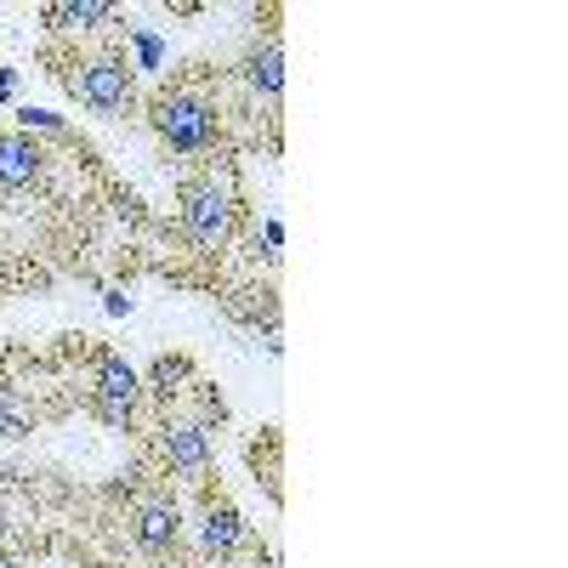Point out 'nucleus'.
<instances>
[{
    "mask_svg": "<svg viewBox=\"0 0 568 568\" xmlns=\"http://www.w3.org/2000/svg\"><path fill=\"white\" fill-rule=\"evenodd\" d=\"M149 131L160 136V149L200 165V160H216V154H233V103H227V74H216L211 63H194L171 74L149 109H142ZM240 160V154H233Z\"/></svg>",
    "mask_w": 568,
    "mask_h": 568,
    "instance_id": "obj_1",
    "label": "nucleus"
},
{
    "mask_svg": "<svg viewBox=\"0 0 568 568\" xmlns=\"http://www.w3.org/2000/svg\"><path fill=\"white\" fill-rule=\"evenodd\" d=\"M240 222H245L240 160L216 154V160H200L194 171H182V187H176V256H187V262L233 256Z\"/></svg>",
    "mask_w": 568,
    "mask_h": 568,
    "instance_id": "obj_2",
    "label": "nucleus"
},
{
    "mask_svg": "<svg viewBox=\"0 0 568 568\" xmlns=\"http://www.w3.org/2000/svg\"><path fill=\"white\" fill-rule=\"evenodd\" d=\"M52 74L63 80V91L74 103H85L103 120H136V69L120 45H69V52H52Z\"/></svg>",
    "mask_w": 568,
    "mask_h": 568,
    "instance_id": "obj_3",
    "label": "nucleus"
},
{
    "mask_svg": "<svg viewBox=\"0 0 568 568\" xmlns=\"http://www.w3.org/2000/svg\"><path fill=\"white\" fill-rule=\"evenodd\" d=\"M125 524H131V546L142 557L176 562V551H182V506H176L171 489H160V484L136 489L131 506H125Z\"/></svg>",
    "mask_w": 568,
    "mask_h": 568,
    "instance_id": "obj_4",
    "label": "nucleus"
},
{
    "mask_svg": "<svg viewBox=\"0 0 568 568\" xmlns=\"http://www.w3.org/2000/svg\"><path fill=\"white\" fill-rule=\"evenodd\" d=\"M85 404L98 409V420H109L114 433H131L136 409H142V375H136L120 353H98V364H91V382H85Z\"/></svg>",
    "mask_w": 568,
    "mask_h": 568,
    "instance_id": "obj_5",
    "label": "nucleus"
},
{
    "mask_svg": "<svg viewBox=\"0 0 568 568\" xmlns=\"http://www.w3.org/2000/svg\"><path fill=\"white\" fill-rule=\"evenodd\" d=\"M233 80H240V91L262 114L278 120V103H284V45H278V34L256 40L251 52L240 58V69H233Z\"/></svg>",
    "mask_w": 568,
    "mask_h": 568,
    "instance_id": "obj_6",
    "label": "nucleus"
},
{
    "mask_svg": "<svg viewBox=\"0 0 568 568\" xmlns=\"http://www.w3.org/2000/svg\"><path fill=\"white\" fill-rule=\"evenodd\" d=\"M52 176V149L40 136L0 131V194H34Z\"/></svg>",
    "mask_w": 568,
    "mask_h": 568,
    "instance_id": "obj_7",
    "label": "nucleus"
},
{
    "mask_svg": "<svg viewBox=\"0 0 568 568\" xmlns=\"http://www.w3.org/2000/svg\"><path fill=\"white\" fill-rule=\"evenodd\" d=\"M251 546V524L240 517V506L222 500V495H205L200 500V557L205 562H233Z\"/></svg>",
    "mask_w": 568,
    "mask_h": 568,
    "instance_id": "obj_8",
    "label": "nucleus"
},
{
    "mask_svg": "<svg viewBox=\"0 0 568 568\" xmlns=\"http://www.w3.org/2000/svg\"><path fill=\"white\" fill-rule=\"evenodd\" d=\"M40 18H45V29H52L58 40L69 34V40H91V34H109V29H120V7L114 0H52V7H40Z\"/></svg>",
    "mask_w": 568,
    "mask_h": 568,
    "instance_id": "obj_9",
    "label": "nucleus"
},
{
    "mask_svg": "<svg viewBox=\"0 0 568 568\" xmlns=\"http://www.w3.org/2000/svg\"><path fill=\"white\" fill-rule=\"evenodd\" d=\"M200 382V369H194V358H160L154 369H149V382H142V393H149L160 409L165 404H176L187 387H194Z\"/></svg>",
    "mask_w": 568,
    "mask_h": 568,
    "instance_id": "obj_10",
    "label": "nucleus"
},
{
    "mask_svg": "<svg viewBox=\"0 0 568 568\" xmlns=\"http://www.w3.org/2000/svg\"><path fill=\"white\" fill-rule=\"evenodd\" d=\"M40 420V404H29L12 382H0V438H29Z\"/></svg>",
    "mask_w": 568,
    "mask_h": 568,
    "instance_id": "obj_11",
    "label": "nucleus"
},
{
    "mask_svg": "<svg viewBox=\"0 0 568 568\" xmlns=\"http://www.w3.org/2000/svg\"><path fill=\"white\" fill-rule=\"evenodd\" d=\"M18 131L23 136H52V142H63V136H74V125L63 120V114H45V109H18Z\"/></svg>",
    "mask_w": 568,
    "mask_h": 568,
    "instance_id": "obj_12",
    "label": "nucleus"
},
{
    "mask_svg": "<svg viewBox=\"0 0 568 568\" xmlns=\"http://www.w3.org/2000/svg\"><path fill=\"white\" fill-rule=\"evenodd\" d=\"M125 45H136V63L131 69H160L165 63V40L149 29H125Z\"/></svg>",
    "mask_w": 568,
    "mask_h": 568,
    "instance_id": "obj_13",
    "label": "nucleus"
},
{
    "mask_svg": "<svg viewBox=\"0 0 568 568\" xmlns=\"http://www.w3.org/2000/svg\"><path fill=\"white\" fill-rule=\"evenodd\" d=\"M103 307H109L114 318H125V313H131V296L120 291V284H109V291H103Z\"/></svg>",
    "mask_w": 568,
    "mask_h": 568,
    "instance_id": "obj_14",
    "label": "nucleus"
},
{
    "mask_svg": "<svg viewBox=\"0 0 568 568\" xmlns=\"http://www.w3.org/2000/svg\"><path fill=\"white\" fill-rule=\"evenodd\" d=\"M18 278H23V273L12 267V251H0V296H7V291H12V284H18Z\"/></svg>",
    "mask_w": 568,
    "mask_h": 568,
    "instance_id": "obj_15",
    "label": "nucleus"
},
{
    "mask_svg": "<svg viewBox=\"0 0 568 568\" xmlns=\"http://www.w3.org/2000/svg\"><path fill=\"white\" fill-rule=\"evenodd\" d=\"M256 240H262L267 251H278V245H284V222H273V216H267V222H262V233H256Z\"/></svg>",
    "mask_w": 568,
    "mask_h": 568,
    "instance_id": "obj_16",
    "label": "nucleus"
},
{
    "mask_svg": "<svg viewBox=\"0 0 568 568\" xmlns=\"http://www.w3.org/2000/svg\"><path fill=\"white\" fill-rule=\"evenodd\" d=\"M12 91H18V74H12V69H0V103H12Z\"/></svg>",
    "mask_w": 568,
    "mask_h": 568,
    "instance_id": "obj_17",
    "label": "nucleus"
},
{
    "mask_svg": "<svg viewBox=\"0 0 568 568\" xmlns=\"http://www.w3.org/2000/svg\"><path fill=\"white\" fill-rule=\"evenodd\" d=\"M0 568H18V562H12V557H7V551H0Z\"/></svg>",
    "mask_w": 568,
    "mask_h": 568,
    "instance_id": "obj_18",
    "label": "nucleus"
},
{
    "mask_svg": "<svg viewBox=\"0 0 568 568\" xmlns=\"http://www.w3.org/2000/svg\"><path fill=\"white\" fill-rule=\"evenodd\" d=\"M154 568H176V562H154Z\"/></svg>",
    "mask_w": 568,
    "mask_h": 568,
    "instance_id": "obj_19",
    "label": "nucleus"
}]
</instances>
